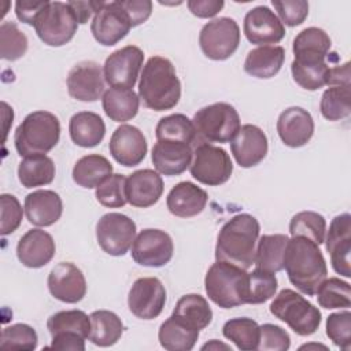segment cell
Returning a JSON list of instances; mask_svg holds the SVG:
<instances>
[{
  "label": "cell",
  "instance_id": "obj_3",
  "mask_svg": "<svg viewBox=\"0 0 351 351\" xmlns=\"http://www.w3.org/2000/svg\"><path fill=\"white\" fill-rule=\"evenodd\" d=\"M259 222L247 213L233 215L223 223L215 244V259L250 269L255 259V244L259 239Z\"/></svg>",
  "mask_w": 351,
  "mask_h": 351
},
{
  "label": "cell",
  "instance_id": "obj_34",
  "mask_svg": "<svg viewBox=\"0 0 351 351\" xmlns=\"http://www.w3.org/2000/svg\"><path fill=\"white\" fill-rule=\"evenodd\" d=\"M199 333L200 330L188 326L174 315H170L165 322H162L158 332V339L165 350L189 351L195 347Z\"/></svg>",
  "mask_w": 351,
  "mask_h": 351
},
{
  "label": "cell",
  "instance_id": "obj_57",
  "mask_svg": "<svg viewBox=\"0 0 351 351\" xmlns=\"http://www.w3.org/2000/svg\"><path fill=\"white\" fill-rule=\"evenodd\" d=\"M350 63L346 62L344 64H337L329 67V75L326 85L329 86H340V85H351L350 84Z\"/></svg>",
  "mask_w": 351,
  "mask_h": 351
},
{
  "label": "cell",
  "instance_id": "obj_40",
  "mask_svg": "<svg viewBox=\"0 0 351 351\" xmlns=\"http://www.w3.org/2000/svg\"><path fill=\"white\" fill-rule=\"evenodd\" d=\"M156 140L181 141L192 144L197 138V133L192 119L184 114H171L159 119L155 128Z\"/></svg>",
  "mask_w": 351,
  "mask_h": 351
},
{
  "label": "cell",
  "instance_id": "obj_50",
  "mask_svg": "<svg viewBox=\"0 0 351 351\" xmlns=\"http://www.w3.org/2000/svg\"><path fill=\"white\" fill-rule=\"evenodd\" d=\"M23 217V210L19 200L10 193L0 195V234L7 236L15 232Z\"/></svg>",
  "mask_w": 351,
  "mask_h": 351
},
{
  "label": "cell",
  "instance_id": "obj_20",
  "mask_svg": "<svg viewBox=\"0 0 351 351\" xmlns=\"http://www.w3.org/2000/svg\"><path fill=\"white\" fill-rule=\"evenodd\" d=\"M111 156L125 167L140 165L147 155V140L143 132L133 125L118 126L108 143Z\"/></svg>",
  "mask_w": 351,
  "mask_h": 351
},
{
  "label": "cell",
  "instance_id": "obj_29",
  "mask_svg": "<svg viewBox=\"0 0 351 351\" xmlns=\"http://www.w3.org/2000/svg\"><path fill=\"white\" fill-rule=\"evenodd\" d=\"M69 133L74 144L84 148H92L100 144L104 138L106 125L99 114L80 111L70 118Z\"/></svg>",
  "mask_w": 351,
  "mask_h": 351
},
{
  "label": "cell",
  "instance_id": "obj_32",
  "mask_svg": "<svg viewBox=\"0 0 351 351\" xmlns=\"http://www.w3.org/2000/svg\"><path fill=\"white\" fill-rule=\"evenodd\" d=\"M112 174L110 160L99 154H89L80 158L73 167V180L82 188H96Z\"/></svg>",
  "mask_w": 351,
  "mask_h": 351
},
{
  "label": "cell",
  "instance_id": "obj_13",
  "mask_svg": "<svg viewBox=\"0 0 351 351\" xmlns=\"http://www.w3.org/2000/svg\"><path fill=\"white\" fill-rule=\"evenodd\" d=\"M144 52L137 45H125L110 53L104 62V80L110 86L132 89L143 67Z\"/></svg>",
  "mask_w": 351,
  "mask_h": 351
},
{
  "label": "cell",
  "instance_id": "obj_2",
  "mask_svg": "<svg viewBox=\"0 0 351 351\" xmlns=\"http://www.w3.org/2000/svg\"><path fill=\"white\" fill-rule=\"evenodd\" d=\"M138 97L147 108L165 111L176 107L181 99V82L174 64L165 56H151L143 67Z\"/></svg>",
  "mask_w": 351,
  "mask_h": 351
},
{
  "label": "cell",
  "instance_id": "obj_22",
  "mask_svg": "<svg viewBox=\"0 0 351 351\" xmlns=\"http://www.w3.org/2000/svg\"><path fill=\"white\" fill-rule=\"evenodd\" d=\"M277 133L287 147H303L314 134V119L311 114L302 107H288L278 115Z\"/></svg>",
  "mask_w": 351,
  "mask_h": 351
},
{
  "label": "cell",
  "instance_id": "obj_49",
  "mask_svg": "<svg viewBox=\"0 0 351 351\" xmlns=\"http://www.w3.org/2000/svg\"><path fill=\"white\" fill-rule=\"evenodd\" d=\"M326 336L344 351L351 348V314L346 311L333 313L326 318Z\"/></svg>",
  "mask_w": 351,
  "mask_h": 351
},
{
  "label": "cell",
  "instance_id": "obj_21",
  "mask_svg": "<svg viewBox=\"0 0 351 351\" xmlns=\"http://www.w3.org/2000/svg\"><path fill=\"white\" fill-rule=\"evenodd\" d=\"M267 137L265 132L251 123L240 126L236 136L230 140V151L237 165L241 167H252L261 163L267 154Z\"/></svg>",
  "mask_w": 351,
  "mask_h": 351
},
{
  "label": "cell",
  "instance_id": "obj_6",
  "mask_svg": "<svg viewBox=\"0 0 351 351\" xmlns=\"http://www.w3.org/2000/svg\"><path fill=\"white\" fill-rule=\"evenodd\" d=\"M270 313L285 322L296 335L310 336L321 324V311L304 296L293 289L284 288L270 304Z\"/></svg>",
  "mask_w": 351,
  "mask_h": 351
},
{
  "label": "cell",
  "instance_id": "obj_9",
  "mask_svg": "<svg viewBox=\"0 0 351 351\" xmlns=\"http://www.w3.org/2000/svg\"><path fill=\"white\" fill-rule=\"evenodd\" d=\"M189 171L197 182L208 186H218L230 178L233 163L223 148L210 143H202L193 149Z\"/></svg>",
  "mask_w": 351,
  "mask_h": 351
},
{
  "label": "cell",
  "instance_id": "obj_51",
  "mask_svg": "<svg viewBox=\"0 0 351 351\" xmlns=\"http://www.w3.org/2000/svg\"><path fill=\"white\" fill-rule=\"evenodd\" d=\"M271 5L280 15L282 25L289 27L302 25L308 15V3L306 0H271Z\"/></svg>",
  "mask_w": 351,
  "mask_h": 351
},
{
  "label": "cell",
  "instance_id": "obj_54",
  "mask_svg": "<svg viewBox=\"0 0 351 351\" xmlns=\"http://www.w3.org/2000/svg\"><path fill=\"white\" fill-rule=\"evenodd\" d=\"M48 3H49L48 0H40V1L18 0L15 3V15L21 22L34 26L36 19L43 12V10L48 5Z\"/></svg>",
  "mask_w": 351,
  "mask_h": 351
},
{
  "label": "cell",
  "instance_id": "obj_31",
  "mask_svg": "<svg viewBox=\"0 0 351 351\" xmlns=\"http://www.w3.org/2000/svg\"><path fill=\"white\" fill-rule=\"evenodd\" d=\"M171 315L197 330L207 328L213 321V310L207 299L199 293L181 296L176 303Z\"/></svg>",
  "mask_w": 351,
  "mask_h": 351
},
{
  "label": "cell",
  "instance_id": "obj_58",
  "mask_svg": "<svg viewBox=\"0 0 351 351\" xmlns=\"http://www.w3.org/2000/svg\"><path fill=\"white\" fill-rule=\"evenodd\" d=\"M71 7L78 23H86L92 14L96 12L99 7V1H67Z\"/></svg>",
  "mask_w": 351,
  "mask_h": 351
},
{
  "label": "cell",
  "instance_id": "obj_17",
  "mask_svg": "<svg viewBox=\"0 0 351 351\" xmlns=\"http://www.w3.org/2000/svg\"><path fill=\"white\" fill-rule=\"evenodd\" d=\"M326 251L330 255V263L333 270L346 277H351L350 269V254H351V215L343 213L336 215L330 225L324 240Z\"/></svg>",
  "mask_w": 351,
  "mask_h": 351
},
{
  "label": "cell",
  "instance_id": "obj_59",
  "mask_svg": "<svg viewBox=\"0 0 351 351\" xmlns=\"http://www.w3.org/2000/svg\"><path fill=\"white\" fill-rule=\"evenodd\" d=\"M207 348H225V350H232L229 346H226V344H222V343H219L218 344V341L214 339L211 343H207V344H204L203 347H202V350H207Z\"/></svg>",
  "mask_w": 351,
  "mask_h": 351
},
{
  "label": "cell",
  "instance_id": "obj_23",
  "mask_svg": "<svg viewBox=\"0 0 351 351\" xmlns=\"http://www.w3.org/2000/svg\"><path fill=\"white\" fill-rule=\"evenodd\" d=\"M163 180L152 169L136 170L126 177V200L133 207L147 208L158 203L163 193Z\"/></svg>",
  "mask_w": 351,
  "mask_h": 351
},
{
  "label": "cell",
  "instance_id": "obj_38",
  "mask_svg": "<svg viewBox=\"0 0 351 351\" xmlns=\"http://www.w3.org/2000/svg\"><path fill=\"white\" fill-rule=\"evenodd\" d=\"M332 41L328 33L319 27H306L296 34L292 44L295 58L326 59Z\"/></svg>",
  "mask_w": 351,
  "mask_h": 351
},
{
  "label": "cell",
  "instance_id": "obj_36",
  "mask_svg": "<svg viewBox=\"0 0 351 351\" xmlns=\"http://www.w3.org/2000/svg\"><path fill=\"white\" fill-rule=\"evenodd\" d=\"M329 67L325 59L295 58L291 63L293 81L307 90H317L326 85Z\"/></svg>",
  "mask_w": 351,
  "mask_h": 351
},
{
  "label": "cell",
  "instance_id": "obj_12",
  "mask_svg": "<svg viewBox=\"0 0 351 351\" xmlns=\"http://www.w3.org/2000/svg\"><path fill=\"white\" fill-rule=\"evenodd\" d=\"M130 29V19L119 0L99 1L90 23V32L99 44L104 47L115 45L126 37Z\"/></svg>",
  "mask_w": 351,
  "mask_h": 351
},
{
  "label": "cell",
  "instance_id": "obj_11",
  "mask_svg": "<svg viewBox=\"0 0 351 351\" xmlns=\"http://www.w3.org/2000/svg\"><path fill=\"white\" fill-rule=\"evenodd\" d=\"M136 223L121 213H107L96 223V240L111 256H122L136 239Z\"/></svg>",
  "mask_w": 351,
  "mask_h": 351
},
{
  "label": "cell",
  "instance_id": "obj_26",
  "mask_svg": "<svg viewBox=\"0 0 351 351\" xmlns=\"http://www.w3.org/2000/svg\"><path fill=\"white\" fill-rule=\"evenodd\" d=\"M25 215L34 226H51L58 222L63 213L60 196L51 189H38L25 197Z\"/></svg>",
  "mask_w": 351,
  "mask_h": 351
},
{
  "label": "cell",
  "instance_id": "obj_56",
  "mask_svg": "<svg viewBox=\"0 0 351 351\" xmlns=\"http://www.w3.org/2000/svg\"><path fill=\"white\" fill-rule=\"evenodd\" d=\"M52 350H70V351H84L85 339L77 333H58L52 336V343L49 347Z\"/></svg>",
  "mask_w": 351,
  "mask_h": 351
},
{
  "label": "cell",
  "instance_id": "obj_52",
  "mask_svg": "<svg viewBox=\"0 0 351 351\" xmlns=\"http://www.w3.org/2000/svg\"><path fill=\"white\" fill-rule=\"evenodd\" d=\"M259 344L256 350L261 351H287L291 346V337L285 329L274 324L259 325Z\"/></svg>",
  "mask_w": 351,
  "mask_h": 351
},
{
  "label": "cell",
  "instance_id": "obj_39",
  "mask_svg": "<svg viewBox=\"0 0 351 351\" xmlns=\"http://www.w3.org/2000/svg\"><path fill=\"white\" fill-rule=\"evenodd\" d=\"M222 335L236 344L241 351H252L258 348L261 329L256 321L248 317L232 318L223 324Z\"/></svg>",
  "mask_w": 351,
  "mask_h": 351
},
{
  "label": "cell",
  "instance_id": "obj_37",
  "mask_svg": "<svg viewBox=\"0 0 351 351\" xmlns=\"http://www.w3.org/2000/svg\"><path fill=\"white\" fill-rule=\"evenodd\" d=\"M89 340L99 347L114 346L123 333L121 318L110 310H96L90 315Z\"/></svg>",
  "mask_w": 351,
  "mask_h": 351
},
{
  "label": "cell",
  "instance_id": "obj_24",
  "mask_svg": "<svg viewBox=\"0 0 351 351\" xmlns=\"http://www.w3.org/2000/svg\"><path fill=\"white\" fill-rule=\"evenodd\" d=\"M193 149L191 144L181 141L158 140L152 147L151 160L158 173L165 176H180L192 163Z\"/></svg>",
  "mask_w": 351,
  "mask_h": 351
},
{
  "label": "cell",
  "instance_id": "obj_18",
  "mask_svg": "<svg viewBox=\"0 0 351 351\" xmlns=\"http://www.w3.org/2000/svg\"><path fill=\"white\" fill-rule=\"evenodd\" d=\"M243 30L250 43L261 47L277 44L285 36L282 22L266 5H256L245 14Z\"/></svg>",
  "mask_w": 351,
  "mask_h": 351
},
{
  "label": "cell",
  "instance_id": "obj_45",
  "mask_svg": "<svg viewBox=\"0 0 351 351\" xmlns=\"http://www.w3.org/2000/svg\"><path fill=\"white\" fill-rule=\"evenodd\" d=\"M27 37L19 30L15 22L4 21L0 25V58L4 60H18L27 51Z\"/></svg>",
  "mask_w": 351,
  "mask_h": 351
},
{
  "label": "cell",
  "instance_id": "obj_43",
  "mask_svg": "<svg viewBox=\"0 0 351 351\" xmlns=\"http://www.w3.org/2000/svg\"><path fill=\"white\" fill-rule=\"evenodd\" d=\"M315 295L322 308H350L351 306L350 284L339 277L325 278L317 288Z\"/></svg>",
  "mask_w": 351,
  "mask_h": 351
},
{
  "label": "cell",
  "instance_id": "obj_27",
  "mask_svg": "<svg viewBox=\"0 0 351 351\" xmlns=\"http://www.w3.org/2000/svg\"><path fill=\"white\" fill-rule=\"evenodd\" d=\"M208 196L204 189L191 181L176 184L166 197L167 210L180 218H191L200 214L207 204Z\"/></svg>",
  "mask_w": 351,
  "mask_h": 351
},
{
  "label": "cell",
  "instance_id": "obj_48",
  "mask_svg": "<svg viewBox=\"0 0 351 351\" xmlns=\"http://www.w3.org/2000/svg\"><path fill=\"white\" fill-rule=\"evenodd\" d=\"M125 185L126 177L123 174H111L108 178H106L101 184L96 186L95 195L97 202L108 208L123 207L128 203Z\"/></svg>",
  "mask_w": 351,
  "mask_h": 351
},
{
  "label": "cell",
  "instance_id": "obj_5",
  "mask_svg": "<svg viewBox=\"0 0 351 351\" xmlns=\"http://www.w3.org/2000/svg\"><path fill=\"white\" fill-rule=\"evenodd\" d=\"M60 138V122L49 111L38 110L27 114L15 130L14 143L21 156L47 154Z\"/></svg>",
  "mask_w": 351,
  "mask_h": 351
},
{
  "label": "cell",
  "instance_id": "obj_7",
  "mask_svg": "<svg viewBox=\"0 0 351 351\" xmlns=\"http://www.w3.org/2000/svg\"><path fill=\"white\" fill-rule=\"evenodd\" d=\"M192 122L203 143H229L240 129L239 112L232 104L223 101L197 110Z\"/></svg>",
  "mask_w": 351,
  "mask_h": 351
},
{
  "label": "cell",
  "instance_id": "obj_42",
  "mask_svg": "<svg viewBox=\"0 0 351 351\" xmlns=\"http://www.w3.org/2000/svg\"><path fill=\"white\" fill-rule=\"evenodd\" d=\"M319 110L325 119L340 121L351 114V85L329 86L324 90Z\"/></svg>",
  "mask_w": 351,
  "mask_h": 351
},
{
  "label": "cell",
  "instance_id": "obj_10",
  "mask_svg": "<svg viewBox=\"0 0 351 351\" xmlns=\"http://www.w3.org/2000/svg\"><path fill=\"white\" fill-rule=\"evenodd\" d=\"M240 44V27L233 18L221 16L207 22L199 34V45L211 60H226Z\"/></svg>",
  "mask_w": 351,
  "mask_h": 351
},
{
  "label": "cell",
  "instance_id": "obj_41",
  "mask_svg": "<svg viewBox=\"0 0 351 351\" xmlns=\"http://www.w3.org/2000/svg\"><path fill=\"white\" fill-rule=\"evenodd\" d=\"M51 336L58 333H77L84 339L90 335V317L82 310H63L52 314L47 321Z\"/></svg>",
  "mask_w": 351,
  "mask_h": 351
},
{
  "label": "cell",
  "instance_id": "obj_15",
  "mask_svg": "<svg viewBox=\"0 0 351 351\" xmlns=\"http://www.w3.org/2000/svg\"><path fill=\"white\" fill-rule=\"evenodd\" d=\"M166 304V289L156 277L137 278L128 295V307L140 319H154Z\"/></svg>",
  "mask_w": 351,
  "mask_h": 351
},
{
  "label": "cell",
  "instance_id": "obj_14",
  "mask_svg": "<svg viewBox=\"0 0 351 351\" xmlns=\"http://www.w3.org/2000/svg\"><path fill=\"white\" fill-rule=\"evenodd\" d=\"M174 244L170 234L160 229H143L132 244V258L147 267H162L170 262Z\"/></svg>",
  "mask_w": 351,
  "mask_h": 351
},
{
  "label": "cell",
  "instance_id": "obj_19",
  "mask_svg": "<svg viewBox=\"0 0 351 351\" xmlns=\"http://www.w3.org/2000/svg\"><path fill=\"white\" fill-rule=\"evenodd\" d=\"M49 293L63 303H77L86 295V280L80 267L71 262H59L48 274Z\"/></svg>",
  "mask_w": 351,
  "mask_h": 351
},
{
  "label": "cell",
  "instance_id": "obj_16",
  "mask_svg": "<svg viewBox=\"0 0 351 351\" xmlns=\"http://www.w3.org/2000/svg\"><path fill=\"white\" fill-rule=\"evenodd\" d=\"M104 81V73L99 63L82 60L71 67L66 78V85L73 99L90 103L99 100L103 95Z\"/></svg>",
  "mask_w": 351,
  "mask_h": 351
},
{
  "label": "cell",
  "instance_id": "obj_55",
  "mask_svg": "<svg viewBox=\"0 0 351 351\" xmlns=\"http://www.w3.org/2000/svg\"><path fill=\"white\" fill-rule=\"evenodd\" d=\"M186 5L197 18H213L223 8L225 3L222 0H189Z\"/></svg>",
  "mask_w": 351,
  "mask_h": 351
},
{
  "label": "cell",
  "instance_id": "obj_44",
  "mask_svg": "<svg viewBox=\"0 0 351 351\" xmlns=\"http://www.w3.org/2000/svg\"><path fill=\"white\" fill-rule=\"evenodd\" d=\"M326 221L315 211H300L289 222L291 236H303L321 245L325 240Z\"/></svg>",
  "mask_w": 351,
  "mask_h": 351
},
{
  "label": "cell",
  "instance_id": "obj_8",
  "mask_svg": "<svg viewBox=\"0 0 351 351\" xmlns=\"http://www.w3.org/2000/svg\"><path fill=\"white\" fill-rule=\"evenodd\" d=\"M78 29V21L69 5L63 1H49L34 23L38 38L49 47L67 44Z\"/></svg>",
  "mask_w": 351,
  "mask_h": 351
},
{
  "label": "cell",
  "instance_id": "obj_28",
  "mask_svg": "<svg viewBox=\"0 0 351 351\" xmlns=\"http://www.w3.org/2000/svg\"><path fill=\"white\" fill-rule=\"evenodd\" d=\"M285 49L281 45H262L251 49L244 60V71L255 78H271L282 67Z\"/></svg>",
  "mask_w": 351,
  "mask_h": 351
},
{
  "label": "cell",
  "instance_id": "obj_47",
  "mask_svg": "<svg viewBox=\"0 0 351 351\" xmlns=\"http://www.w3.org/2000/svg\"><path fill=\"white\" fill-rule=\"evenodd\" d=\"M37 332L27 324H14L1 330L0 347L8 350L32 351L37 347Z\"/></svg>",
  "mask_w": 351,
  "mask_h": 351
},
{
  "label": "cell",
  "instance_id": "obj_33",
  "mask_svg": "<svg viewBox=\"0 0 351 351\" xmlns=\"http://www.w3.org/2000/svg\"><path fill=\"white\" fill-rule=\"evenodd\" d=\"M55 171V163L49 156L44 154L30 155L19 162L18 180L25 188L44 186L53 181Z\"/></svg>",
  "mask_w": 351,
  "mask_h": 351
},
{
  "label": "cell",
  "instance_id": "obj_4",
  "mask_svg": "<svg viewBox=\"0 0 351 351\" xmlns=\"http://www.w3.org/2000/svg\"><path fill=\"white\" fill-rule=\"evenodd\" d=\"M208 299L221 308H233L248 302V273L225 261L213 263L204 277Z\"/></svg>",
  "mask_w": 351,
  "mask_h": 351
},
{
  "label": "cell",
  "instance_id": "obj_53",
  "mask_svg": "<svg viewBox=\"0 0 351 351\" xmlns=\"http://www.w3.org/2000/svg\"><path fill=\"white\" fill-rule=\"evenodd\" d=\"M119 1L130 19L132 27H136L144 23L152 12V3L149 0H119Z\"/></svg>",
  "mask_w": 351,
  "mask_h": 351
},
{
  "label": "cell",
  "instance_id": "obj_46",
  "mask_svg": "<svg viewBox=\"0 0 351 351\" xmlns=\"http://www.w3.org/2000/svg\"><path fill=\"white\" fill-rule=\"evenodd\" d=\"M277 277L274 273L255 269L248 273V302L247 304H261L267 302L276 295L277 291Z\"/></svg>",
  "mask_w": 351,
  "mask_h": 351
},
{
  "label": "cell",
  "instance_id": "obj_35",
  "mask_svg": "<svg viewBox=\"0 0 351 351\" xmlns=\"http://www.w3.org/2000/svg\"><path fill=\"white\" fill-rule=\"evenodd\" d=\"M289 237L287 234H263L258 239L254 265L271 273L284 269V252Z\"/></svg>",
  "mask_w": 351,
  "mask_h": 351
},
{
  "label": "cell",
  "instance_id": "obj_30",
  "mask_svg": "<svg viewBox=\"0 0 351 351\" xmlns=\"http://www.w3.org/2000/svg\"><path fill=\"white\" fill-rule=\"evenodd\" d=\"M101 106L111 121L126 122L137 115L140 97L133 89L111 86L103 93Z\"/></svg>",
  "mask_w": 351,
  "mask_h": 351
},
{
  "label": "cell",
  "instance_id": "obj_25",
  "mask_svg": "<svg viewBox=\"0 0 351 351\" xmlns=\"http://www.w3.org/2000/svg\"><path fill=\"white\" fill-rule=\"evenodd\" d=\"M53 237L43 229L27 230L16 244L19 262L30 269H38L49 263L55 255Z\"/></svg>",
  "mask_w": 351,
  "mask_h": 351
},
{
  "label": "cell",
  "instance_id": "obj_1",
  "mask_svg": "<svg viewBox=\"0 0 351 351\" xmlns=\"http://www.w3.org/2000/svg\"><path fill=\"white\" fill-rule=\"evenodd\" d=\"M284 269L291 284L307 296H314L328 276L319 245L303 236H293L288 240L284 252Z\"/></svg>",
  "mask_w": 351,
  "mask_h": 351
}]
</instances>
